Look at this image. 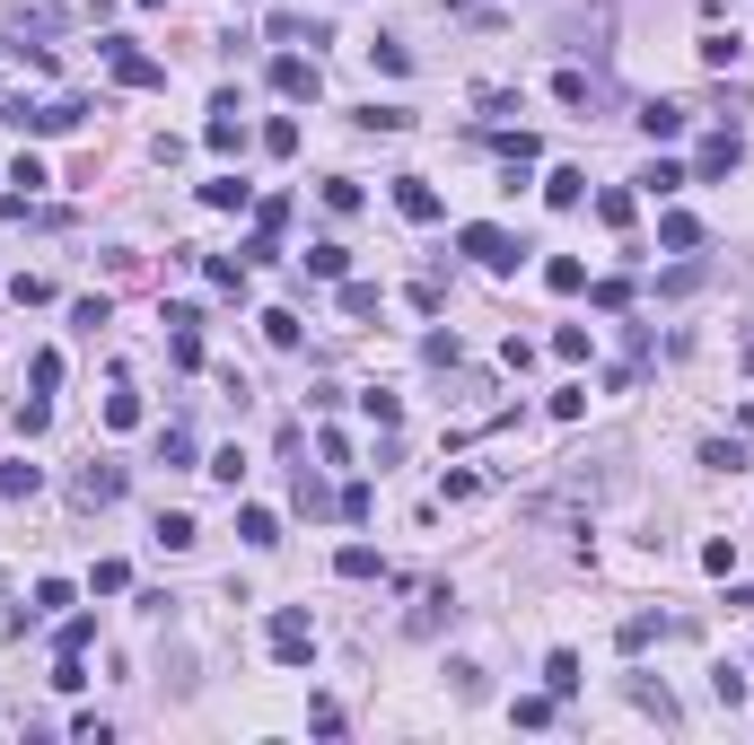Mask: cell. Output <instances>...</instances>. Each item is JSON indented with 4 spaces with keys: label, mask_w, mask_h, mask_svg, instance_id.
<instances>
[{
    "label": "cell",
    "mask_w": 754,
    "mask_h": 745,
    "mask_svg": "<svg viewBox=\"0 0 754 745\" xmlns=\"http://www.w3.org/2000/svg\"><path fill=\"white\" fill-rule=\"evenodd\" d=\"M263 631H272V658H281V667H307V658H316V622L299 615V606H272Z\"/></svg>",
    "instance_id": "6da1fadb"
},
{
    "label": "cell",
    "mask_w": 754,
    "mask_h": 745,
    "mask_svg": "<svg viewBox=\"0 0 754 745\" xmlns=\"http://www.w3.org/2000/svg\"><path fill=\"white\" fill-rule=\"evenodd\" d=\"M457 246L474 254V263H492V272H517V238H509V229H492V220H474V229H457Z\"/></svg>",
    "instance_id": "7a4b0ae2"
},
{
    "label": "cell",
    "mask_w": 754,
    "mask_h": 745,
    "mask_svg": "<svg viewBox=\"0 0 754 745\" xmlns=\"http://www.w3.org/2000/svg\"><path fill=\"white\" fill-rule=\"evenodd\" d=\"M272 88H281V97H299V106H316V88H325V80H316V62H307V53H281V62H272Z\"/></svg>",
    "instance_id": "3957f363"
},
{
    "label": "cell",
    "mask_w": 754,
    "mask_h": 745,
    "mask_svg": "<svg viewBox=\"0 0 754 745\" xmlns=\"http://www.w3.org/2000/svg\"><path fill=\"white\" fill-rule=\"evenodd\" d=\"M106 71H115L124 88H167V71H158L149 53H132V44H106Z\"/></svg>",
    "instance_id": "277c9868"
},
{
    "label": "cell",
    "mask_w": 754,
    "mask_h": 745,
    "mask_svg": "<svg viewBox=\"0 0 754 745\" xmlns=\"http://www.w3.org/2000/svg\"><path fill=\"white\" fill-rule=\"evenodd\" d=\"M71 492H80V508H115V500H124V465H88Z\"/></svg>",
    "instance_id": "5b68a950"
},
{
    "label": "cell",
    "mask_w": 754,
    "mask_h": 745,
    "mask_svg": "<svg viewBox=\"0 0 754 745\" xmlns=\"http://www.w3.org/2000/svg\"><path fill=\"white\" fill-rule=\"evenodd\" d=\"M737 158H746V149H737V132H720V140H702L693 176H702V185H720V176H737Z\"/></svg>",
    "instance_id": "8992f818"
},
{
    "label": "cell",
    "mask_w": 754,
    "mask_h": 745,
    "mask_svg": "<svg viewBox=\"0 0 754 745\" xmlns=\"http://www.w3.org/2000/svg\"><path fill=\"white\" fill-rule=\"evenodd\" d=\"M395 211L404 220H439V185L430 176H395Z\"/></svg>",
    "instance_id": "52a82bcc"
},
{
    "label": "cell",
    "mask_w": 754,
    "mask_h": 745,
    "mask_svg": "<svg viewBox=\"0 0 754 745\" xmlns=\"http://www.w3.org/2000/svg\"><path fill=\"white\" fill-rule=\"evenodd\" d=\"M202 140H211L220 158H229V149H247V124H238V97H220V106H211V124H202Z\"/></svg>",
    "instance_id": "ba28073f"
},
{
    "label": "cell",
    "mask_w": 754,
    "mask_h": 745,
    "mask_svg": "<svg viewBox=\"0 0 754 745\" xmlns=\"http://www.w3.org/2000/svg\"><path fill=\"white\" fill-rule=\"evenodd\" d=\"M263 27H272V44H325V18H299V9H272Z\"/></svg>",
    "instance_id": "9c48e42d"
},
{
    "label": "cell",
    "mask_w": 754,
    "mask_h": 745,
    "mask_svg": "<svg viewBox=\"0 0 754 745\" xmlns=\"http://www.w3.org/2000/svg\"><path fill=\"white\" fill-rule=\"evenodd\" d=\"M658 246H667V254H693V246H702V220H693V211H658Z\"/></svg>",
    "instance_id": "30bf717a"
},
{
    "label": "cell",
    "mask_w": 754,
    "mask_h": 745,
    "mask_svg": "<svg viewBox=\"0 0 754 745\" xmlns=\"http://www.w3.org/2000/svg\"><path fill=\"white\" fill-rule=\"evenodd\" d=\"M544 202H553V211H579V202H588V176H579V167H553V176H544Z\"/></svg>",
    "instance_id": "8fae6325"
},
{
    "label": "cell",
    "mask_w": 754,
    "mask_h": 745,
    "mask_svg": "<svg viewBox=\"0 0 754 745\" xmlns=\"http://www.w3.org/2000/svg\"><path fill=\"white\" fill-rule=\"evenodd\" d=\"M544 693H553V702H570V693H579V658H570V649H553V658H544Z\"/></svg>",
    "instance_id": "7c38bea8"
},
{
    "label": "cell",
    "mask_w": 754,
    "mask_h": 745,
    "mask_svg": "<svg viewBox=\"0 0 754 745\" xmlns=\"http://www.w3.org/2000/svg\"><path fill=\"white\" fill-rule=\"evenodd\" d=\"M238 535H247L254 553H272V544H281V517H272V508H238Z\"/></svg>",
    "instance_id": "4fadbf2b"
},
{
    "label": "cell",
    "mask_w": 754,
    "mask_h": 745,
    "mask_svg": "<svg viewBox=\"0 0 754 745\" xmlns=\"http://www.w3.org/2000/svg\"><path fill=\"white\" fill-rule=\"evenodd\" d=\"M640 132H649V140H676V132H684V106H667V97H649V106H640Z\"/></svg>",
    "instance_id": "5bb4252c"
},
{
    "label": "cell",
    "mask_w": 754,
    "mask_h": 745,
    "mask_svg": "<svg viewBox=\"0 0 754 745\" xmlns=\"http://www.w3.org/2000/svg\"><path fill=\"white\" fill-rule=\"evenodd\" d=\"M457 615V597H448V588H430V597H421V615L404 622V631H412V640H421V631H439V622Z\"/></svg>",
    "instance_id": "9a60e30c"
},
{
    "label": "cell",
    "mask_w": 754,
    "mask_h": 745,
    "mask_svg": "<svg viewBox=\"0 0 754 745\" xmlns=\"http://www.w3.org/2000/svg\"><path fill=\"white\" fill-rule=\"evenodd\" d=\"M544 290H562V298H570V290H588V263H570V254H553V263H544Z\"/></svg>",
    "instance_id": "2e32d148"
},
{
    "label": "cell",
    "mask_w": 754,
    "mask_h": 745,
    "mask_svg": "<svg viewBox=\"0 0 754 745\" xmlns=\"http://www.w3.org/2000/svg\"><path fill=\"white\" fill-rule=\"evenodd\" d=\"M158 465H193V430H185V421L158 430Z\"/></svg>",
    "instance_id": "e0dca14e"
},
{
    "label": "cell",
    "mask_w": 754,
    "mask_h": 745,
    "mask_svg": "<svg viewBox=\"0 0 754 745\" xmlns=\"http://www.w3.org/2000/svg\"><path fill=\"white\" fill-rule=\"evenodd\" d=\"M149 535H158V544H167V553H185V544H193V535H202V526H193V517H185V508H167V517H158V526H149Z\"/></svg>",
    "instance_id": "ac0fdd59"
},
{
    "label": "cell",
    "mask_w": 754,
    "mask_h": 745,
    "mask_svg": "<svg viewBox=\"0 0 754 745\" xmlns=\"http://www.w3.org/2000/svg\"><path fill=\"white\" fill-rule=\"evenodd\" d=\"M334 570H343V579H377V570H386V562H377L369 544H343V553H334Z\"/></svg>",
    "instance_id": "d6986e66"
},
{
    "label": "cell",
    "mask_w": 754,
    "mask_h": 745,
    "mask_svg": "<svg viewBox=\"0 0 754 745\" xmlns=\"http://www.w3.org/2000/svg\"><path fill=\"white\" fill-rule=\"evenodd\" d=\"M307 272H316V281H343V272H352V254L325 238V246H307Z\"/></svg>",
    "instance_id": "ffe728a7"
},
{
    "label": "cell",
    "mask_w": 754,
    "mask_h": 745,
    "mask_svg": "<svg viewBox=\"0 0 754 745\" xmlns=\"http://www.w3.org/2000/svg\"><path fill=\"white\" fill-rule=\"evenodd\" d=\"M202 202H211V211H247V185H238V176H211Z\"/></svg>",
    "instance_id": "44dd1931"
},
{
    "label": "cell",
    "mask_w": 754,
    "mask_h": 745,
    "mask_svg": "<svg viewBox=\"0 0 754 745\" xmlns=\"http://www.w3.org/2000/svg\"><path fill=\"white\" fill-rule=\"evenodd\" d=\"M202 272H211V290H229V298H247V263H229V254H211Z\"/></svg>",
    "instance_id": "7402d4cb"
},
{
    "label": "cell",
    "mask_w": 754,
    "mask_h": 745,
    "mask_svg": "<svg viewBox=\"0 0 754 745\" xmlns=\"http://www.w3.org/2000/svg\"><path fill=\"white\" fill-rule=\"evenodd\" d=\"M631 702H640V711H658V720H676V693H667V684H649V675H631Z\"/></svg>",
    "instance_id": "603a6c76"
},
{
    "label": "cell",
    "mask_w": 754,
    "mask_h": 745,
    "mask_svg": "<svg viewBox=\"0 0 754 745\" xmlns=\"http://www.w3.org/2000/svg\"><path fill=\"white\" fill-rule=\"evenodd\" d=\"M597 220H606V229H631V193H624V185L597 193Z\"/></svg>",
    "instance_id": "cb8c5ba5"
},
{
    "label": "cell",
    "mask_w": 754,
    "mask_h": 745,
    "mask_svg": "<svg viewBox=\"0 0 754 745\" xmlns=\"http://www.w3.org/2000/svg\"><path fill=\"white\" fill-rule=\"evenodd\" d=\"M27 386L53 395V386H62V351H35V360H27Z\"/></svg>",
    "instance_id": "d4e9b609"
},
{
    "label": "cell",
    "mask_w": 754,
    "mask_h": 745,
    "mask_svg": "<svg viewBox=\"0 0 754 745\" xmlns=\"http://www.w3.org/2000/svg\"><path fill=\"white\" fill-rule=\"evenodd\" d=\"M352 124H360V132H404V124H412V115H404V106H360Z\"/></svg>",
    "instance_id": "484cf974"
},
{
    "label": "cell",
    "mask_w": 754,
    "mask_h": 745,
    "mask_svg": "<svg viewBox=\"0 0 754 745\" xmlns=\"http://www.w3.org/2000/svg\"><path fill=\"white\" fill-rule=\"evenodd\" d=\"M737 53H746V44H737V35H720V27H711V35H702V62H711V71H729V62H737Z\"/></svg>",
    "instance_id": "4316f807"
},
{
    "label": "cell",
    "mask_w": 754,
    "mask_h": 745,
    "mask_svg": "<svg viewBox=\"0 0 754 745\" xmlns=\"http://www.w3.org/2000/svg\"><path fill=\"white\" fill-rule=\"evenodd\" d=\"M553 97H562V106H588V97H597V80H588V71H562V80H553Z\"/></svg>",
    "instance_id": "83f0119b"
},
{
    "label": "cell",
    "mask_w": 754,
    "mask_h": 745,
    "mask_svg": "<svg viewBox=\"0 0 754 745\" xmlns=\"http://www.w3.org/2000/svg\"><path fill=\"white\" fill-rule=\"evenodd\" d=\"M702 465H711V474H737V465H746V448H737V439H711V448H702Z\"/></svg>",
    "instance_id": "f1b7e54d"
},
{
    "label": "cell",
    "mask_w": 754,
    "mask_h": 745,
    "mask_svg": "<svg viewBox=\"0 0 754 745\" xmlns=\"http://www.w3.org/2000/svg\"><path fill=\"white\" fill-rule=\"evenodd\" d=\"M658 631H667V615H631V622H624V649H649Z\"/></svg>",
    "instance_id": "f546056e"
},
{
    "label": "cell",
    "mask_w": 754,
    "mask_h": 745,
    "mask_svg": "<svg viewBox=\"0 0 754 745\" xmlns=\"http://www.w3.org/2000/svg\"><path fill=\"white\" fill-rule=\"evenodd\" d=\"M9 298H18V307H44V298H53V281H35V272H18V281H9Z\"/></svg>",
    "instance_id": "4dcf8cb0"
},
{
    "label": "cell",
    "mask_w": 754,
    "mask_h": 745,
    "mask_svg": "<svg viewBox=\"0 0 754 745\" xmlns=\"http://www.w3.org/2000/svg\"><path fill=\"white\" fill-rule=\"evenodd\" d=\"M263 334H272L281 351H299V316H290V307H272V316H263Z\"/></svg>",
    "instance_id": "1f68e13d"
},
{
    "label": "cell",
    "mask_w": 754,
    "mask_h": 745,
    "mask_svg": "<svg viewBox=\"0 0 754 745\" xmlns=\"http://www.w3.org/2000/svg\"><path fill=\"white\" fill-rule=\"evenodd\" d=\"M71 606V579H35V615H62Z\"/></svg>",
    "instance_id": "d6a6232c"
},
{
    "label": "cell",
    "mask_w": 754,
    "mask_h": 745,
    "mask_svg": "<svg viewBox=\"0 0 754 745\" xmlns=\"http://www.w3.org/2000/svg\"><path fill=\"white\" fill-rule=\"evenodd\" d=\"M369 53H377V71H395V80H404V71H412V53H404V44H395V35H377Z\"/></svg>",
    "instance_id": "836d02e7"
},
{
    "label": "cell",
    "mask_w": 754,
    "mask_h": 745,
    "mask_svg": "<svg viewBox=\"0 0 754 745\" xmlns=\"http://www.w3.org/2000/svg\"><path fill=\"white\" fill-rule=\"evenodd\" d=\"M35 492V465H0V500H27Z\"/></svg>",
    "instance_id": "e575fe53"
},
{
    "label": "cell",
    "mask_w": 754,
    "mask_h": 745,
    "mask_svg": "<svg viewBox=\"0 0 754 745\" xmlns=\"http://www.w3.org/2000/svg\"><path fill=\"white\" fill-rule=\"evenodd\" d=\"M263 149H272V158H290V149H299V124H290V115H281V124H263Z\"/></svg>",
    "instance_id": "d590c367"
},
{
    "label": "cell",
    "mask_w": 754,
    "mask_h": 745,
    "mask_svg": "<svg viewBox=\"0 0 754 745\" xmlns=\"http://www.w3.org/2000/svg\"><path fill=\"white\" fill-rule=\"evenodd\" d=\"M746 377H754V343H746Z\"/></svg>",
    "instance_id": "8d00e7d4"
},
{
    "label": "cell",
    "mask_w": 754,
    "mask_h": 745,
    "mask_svg": "<svg viewBox=\"0 0 754 745\" xmlns=\"http://www.w3.org/2000/svg\"><path fill=\"white\" fill-rule=\"evenodd\" d=\"M0 588H9V579H0Z\"/></svg>",
    "instance_id": "74e56055"
}]
</instances>
